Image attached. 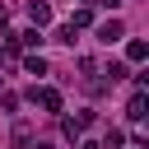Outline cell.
Wrapping results in <instances>:
<instances>
[{"label":"cell","instance_id":"obj_7","mask_svg":"<svg viewBox=\"0 0 149 149\" xmlns=\"http://www.w3.org/2000/svg\"><path fill=\"white\" fill-rule=\"evenodd\" d=\"M144 107H149V102H144V93H135V98H130V107H126V112H130V121H144Z\"/></svg>","mask_w":149,"mask_h":149},{"label":"cell","instance_id":"obj_9","mask_svg":"<svg viewBox=\"0 0 149 149\" xmlns=\"http://www.w3.org/2000/svg\"><path fill=\"white\" fill-rule=\"evenodd\" d=\"M51 42H65V47H74V28H70V23H65V28H56V33H51Z\"/></svg>","mask_w":149,"mask_h":149},{"label":"cell","instance_id":"obj_6","mask_svg":"<svg viewBox=\"0 0 149 149\" xmlns=\"http://www.w3.org/2000/svg\"><path fill=\"white\" fill-rule=\"evenodd\" d=\"M93 23V9L88 5H74V14H70V28H88Z\"/></svg>","mask_w":149,"mask_h":149},{"label":"cell","instance_id":"obj_8","mask_svg":"<svg viewBox=\"0 0 149 149\" xmlns=\"http://www.w3.org/2000/svg\"><path fill=\"white\" fill-rule=\"evenodd\" d=\"M23 70H28V74H47V61H42V56H23Z\"/></svg>","mask_w":149,"mask_h":149},{"label":"cell","instance_id":"obj_1","mask_svg":"<svg viewBox=\"0 0 149 149\" xmlns=\"http://www.w3.org/2000/svg\"><path fill=\"white\" fill-rule=\"evenodd\" d=\"M121 37H126V23H121V19H102V23H98V42L112 47V42H121Z\"/></svg>","mask_w":149,"mask_h":149},{"label":"cell","instance_id":"obj_10","mask_svg":"<svg viewBox=\"0 0 149 149\" xmlns=\"http://www.w3.org/2000/svg\"><path fill=\"white\" fill-rule=\"evenodd\" d=\"M121 144H126V135L112 126V130H107V140H102V149H121Z\"/></svg>","mask_w":149,"mask_h":149},{"label":"cell","instance_id":"obj_5","mask_svg":"<svg viewBox=\"0 0 149 149\" xmlns=\"http://www.w3.org/2000/svg\"><path fill=\"white\" fill-rule=\"evenodd\" d=\"M47 37H42V28H23V33H14V47H42Z\"/></svg>","mask_w":149,"mask_h":149},{"label":"cell","instance_id":"obj_11","mask_svg":"<svg viewBox=\"0 0 149 149\" xmlns=\"http://www.w3.org/2000/svg\"><path fill=\"white\" fill-rule=\"evenodd\" d=\"M107 79H112V84L126 79V65H121V61H107Z\"/></svg>","mask_w":149,"mask_h":149},{"label":"cell","instance_id":"obj_2","mask_svg":"<svg viewBox=\"0 0 149 149\" xmlns=\"http://www.w3.org/2000/svg\"><path fill=\"white\" fill-rule=\"evenodd\" d=\"M28 19H33V28H47L51 23V5L47 0H28Z\"/></svg>","mask_w":149,"mask_h":149},{"label":"cell","instance_id":"obj_16","mask_svg":"<svg viewBox=\"0 0 149 149\" xmlns=\"http://www.w3.org/2000/svg\"><path fill=\"white\" fill-rule=\"evenodd\" d=\"M74 5H88V0H74Z\"/></svg>","mask_w":149,"mask_h":149},{"label":"cell","instance_id":"obj_14","mask_svg":"<svg viewBox=\"0 0 149 149\" xmlns=\"http://www.w3.org/2000/svg\"><path fill=\"white\" fill-rule=\"evenodd\" d=\"M79 149H102V144H93V140H79Z\"/></svg>","mask_w":149,"mask_h":149},{"label":"cell","instance_id":"obj_4","mask_svg":"<svg viewBox=\"0 0 149 149\" xmlns=\"http://www.w3.org/2000/svg\"><path fill=\"white\" fill-rule=\"evenodd\" d=\"M144 56H149V42H144V37H130V42H126V61H130V65H140Z\"/></svg>","mask_w":149,"mask_h":149},{"label":"cell","instance_id":"obj_13","mask_svg":"<svg viewBox=\"0 0 149 149\" xmlns=\"http://www.w3.org/2000/svg\"><path fill=\"white\" fill-rule=\"evenodd\" d=\"M5 23H9V9H5V5H0V28H5Z\"/></svg>","mask_w":149,"mask_h":149},{"label":"cell","instance_id":"obj_12","mask_svg":"<svg viewBox=\"0 0 149 149\" xmlns=\"http://www.w3.org/2000/svg\"><path fill=\"white\" fill-rule=\"evenodd\" d=\"M28 140H33V130H28V121H19L14 126V144H28Z\"/></svg>","mask_w":149,"mask_h":149},{"label":"cell","instance_id":"obj_3","mask_svg":"<svg viewBox=\"0 0 149 149\" xmlns=\"http://www.w3.org/2000/svg\"><path fill=\"white\" fill-rule=\"evenodd\" d=\"M28 98H33V102H42L47 112H61V88H33Z\"/></svg>","mask_w":149,"mask_h":149},{"label":"cell","instance_id":"obj_15","mask_svg":"<svg viewBox=\"0 0 149 149\" xmlns=\"http://www.w3.org/2000/svg\"><path fill=\"white\" fill-rule=\"evenodd\" d=\"M102 5H107V9H116V5H121V0H102Z\"/></svg>","mask_w":149,"mask_h":149}]
</instances>
